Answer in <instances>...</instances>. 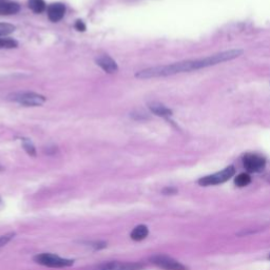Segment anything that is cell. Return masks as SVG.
<instances>
[{"mask_svg": "<svg viewBox=\"0 0 270 270\" xmlns=\"http://www.w3.org/2000/svg\"><path fill=\"white\" fill-rule=\"evenodd\" d=\"M75 28H76L78 31H81V32H83L85 30V26H84V24L82 23L81 20L76 21V24H75Z\"/></svg>", "mask_w": 270, "mask_h": 270, "instance_id": "20", "label": "cell"}, {"mask_svg": "<svg viewBox=\"0 0 270 270\" xmlns=\"http://www.w3.org/2000/svg\"><path fill=\"white\" fill-rule=\"evenodd\" d=\"M149 108H150L151 112L156 114L157 116L169 117V116L172 115V111L170 109H168V108L166 106H164L163 104L152 103V104L149 105Z\"/></svg>", "mask_w": 270, "mask_h": 270, "instance_id": "11", "label": "cell"}, {"mask_svg": "<svg viewBox=\"0 0 270 270\" xmlns=\"http://www.w3.org/2000/svg\"><path fill=\"white\" fill-rule=\"evenodd\" d=\"M235 173V169L233 166H229L225 168L224 170L217 172V173L204 176L201 179H199V184L201 186H213L219 185V184H223L230 179Z\"/></svg>", "mask_w": 270, "mask_h": 270, "instance_id": "4", "label": "cell"}, {"mask_svg": "<svg viewBox=\"0 0 270 270\" xmlns=\"http://www.w3.org/2000/svg\"><path fill=\"white\" fill-rule=\"evenodd\" d=\"M151 263L164 270H188V268L178 261L165 254H155L151 256Z\"/></svg>", "mask_w": 270, "mask_h": 270, "instance_id": "5", "label": "cell"}, {"mask_svg": "<svg viewBox=\"0 0 270 270\" xmlns=\"http://www.w3.org/2000/svg\"><path fill=\"white\" fill-rule=\"evenodd\" d=\"M64 13H66V7L62 4L56 3L52 4L48 7V16L49 19L53 21V23H58L59 20L63 18Z\"/></svg>", "mask_w": 270, "mask_h": 270, "instance_id": "8", "label": "cell"}, {"mask_svg": "<svg viewBox=\"0 0 270 270\" xmlns=\"http://www.w3.org/2000/svg\"><path fill=\"white\" fill-rule=\"evenodd\" d=\"M148 234H149L148 227L145 225H138L132 230L130 236L133 241L138 242V241H143L144 239H146Z\"/></svg>", "mask_w": 270, "mask_h": 270, "instance_id": "12", "label": "cell"}, {"mask_svg": "<svg viewBox=\"0 0 270 270\" xmlns=\"http://www.w3.org/2000/svg\"><path fill=\"white\" fill-rule=\"evenodd\" d=\"M243 54L242 50H229L224 51L217 54H212L207 57L199 58V59H190L184 60L179 62H174L167 66H158L153 68H148L136 73V77L147 79V78H155V77H164L171 76L179 73H185L190 71H196L200 69H205L212 66H217L219 63L232 60L236 57L241 56Z\"/></svg>", "mask_w": 270, "mask_h": 270, "instance_id": "1", "label": "cell"}, {"mask_svg": "<svg viewBox=\"0 0 270 270\" xmlns=\"http://www.w3.org/2000/svg\"><path fill=\"white\" fill-rule=\"evenodd\" d=\"M34 261L39 265L51 267V268H63V267H69L73 265L72 260L62 258L58 255L52 254V253H40L34 256Z\"/></svg>", "mask_w": 270, "mask_h": 270, "instance_id": "3", "label": "cell"}, {"mask_svg": "<svg viewBox=\"0 0 270 270\" xmlns=\"http://www.w3.org/2000/svg\"><path fill=\"white\" fill-rule=\"evenodd\" d=\"M14 236H15L14 232H10V233H7V234H4V235L0 236V248L5 247L8 243L12 241L14 239Z\"/></svg>", "mask_w": 270, "mask_h": 270, "instance_id": "18", "label": "cell"}, {"mask_svg": "<svg viewBox=\"0 0 270 270\" xmlns=\"http://www.w3.org/2000/svg\"><path fill=\"white\" fill-rule=\"evenodd\" d=\"M269 258H270V255H269Z\"/></svg>", "mask_w": 270, "mask_h": 270, "instance_id": "22", "label": "cell"}, {"mask_svg": "<svg viewBox=\"0 0 270 270\" xmlns=\"http://www.w3.org/2000/svg\"><path fill=\"white\" fill-rule=\"evenodd\" d=\"M87 245L91 248H93L94 250H101L104 249V248L107 247V243L106 242H102V241H95V242H89L87 243Z\"/></svg>", "mask_w": 270, "mask_h": 270, "instance_id": "19", "label": "cell"}, {"mask_svg": "<svg viewBox=\"0 0 270 270\" xmlns=\"http://www.w3.org/2000/svg\"><path fill=\"white\" fill-rule=\"evenodd\" d=\"M18 4L11 0H0V15H13L19 12Z\"/></svg>", "mask_w": 270, "mask_h": 270, "instance_id": "10", "label": "cell"}, {"mask_svg": "<svg viewBox=\"0 0 270 270\" xmlns=\"http://www.w3.org/2000/svg\"><path fill=\"white\" fill-rule=\"evenodd\" d=\"M0 171H3V167L2 166H0Z\"/></svg>", "mask_w": 270, "mask_h": 270, "instance_id": "21", "label": "cell"}, {"mask_svg": "<svg viewBox=\"0 0 270 270\" xmlns=\"http://www.w3.org/2000/svg\"><path fill=\"white\" fill-rule=\"evenodd\" d=\"M9 100L27 107H37L45 104L46 97L33 92H18L9 95Z\"/></svg>", "mask_w": 270, "mask_h": 270, "instance_id": "2", "label": "cell"}, {"mask_svg": "<svg viewBox=\"0 0 270 270\" xmlns=\"http://www.w3.org/2000/svg\"><path fill=\"white\" fill-rule=\"evenodd\" d=\"M144 265L140 263H123V262H105L95 267V270H142Z\"/></svg>", "mask_w": 270, "mask_h": 270, "instance_id": "7", "label": "cell"}, {"mask_svg": "<svg viewBox=\"0 0 270 270\" xmlns=\"http://www.w3.org/2000/svg\"><path fill=\"white\" fill-rule=\"evenodd\" d=\"M243 165L248 172L256 173V172H261L265 169L266 160L261 155L248 153V154H245L243 157Z\"/></svg>", "mask_w": 270, "mask_h": 270, "instance_id": "6", "label": "cell"}, {"mask_svg": "<svg viewBox=\"0 0 270 270\" xmlns=\"http://www.w3.org/2000/svg\"><path fill=\"white\" fill-rule=\"evenodd\" d=\"M250 182H251V177L247 173H241L234 179V183L237 187H245L247 185H249Z\"/></svg>", "mask_w": 270, "mask_h": 270, "instance_id": "14", "label": "cell"}, {"mask_svg": "<svg viewBox=\"0 0 270 270\" xmlns=\"http://www.w3.org/2000/svg\"><path fill=\"white\" fill-rule=\"evenodd\" d=\"M96 63L107 73H115L118 70L117 63L115 62L114 59H112L110 56L108 55H102L96 59Z\"/></svg>", "mask_w": 270, "mask_h": 270, "instance_id": "9", "label": "cell"}, {"mask_svg": "<svg viewBox=\"0 0 270 270\" xmlns=\"http://www.w3.org/2000/svg\"><path fill=\"white\" fill-rule=\"evenodd\" d=\"M28 5L34 13H42L47 9L44 0H29Z\"/></svg>", "mask_w": 270, "mask_h": 270, "instance_id": "13", "label": "cell"}, {"mask_svg": "<svg viewBox=\"0 0 270 270\" xmlns=\"http://www.w3.org/2000/svg\"><path fill=\"white\" fill-rule=\"evenodd\" d=\"M17 47V42L11 38H0V49H13Z\"/></svg>", "mask_w": 270, "mask_h": 270, "instance_id": "16", "label": "cell"}, {"mask_svg": "<svg viewBox=\"0 0 270 270\" xmlns=\"http://www.w3.org/2000/svg\"><path fill=\"white\" fill-rule=\"evenodd\" d=\"M23 146H24L25 150L27 151L28 154H30L32 156H35L36 155V149H35L33 143H32L30 139L24 138L23 139Z\"/></svg>", "mask_w": 270, "mask_h": 270, "instance_id": "15", "label": "cell"}, {"mask_svg": "<svg viewBox=\"0 0 270 270\" xmlns=\"http://www.w3.org/2000/svg\"><path fill=\"white\" fill-rule=\"evenodd\" d=\"M14 30H15V27L12 26V25L0 24V36L8 35L10 33H12V32H14Z\"/></svg>", "mask_w": 270, "mask_h": 270, "instance_id": "17", "label": "cell"}]
</instances>
